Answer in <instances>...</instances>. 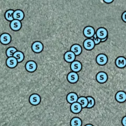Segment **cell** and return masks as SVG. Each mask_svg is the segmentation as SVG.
<instances>
[{
	"label": "cell",
	"mask_w": 126,
	"mask_h": 126,
	"mask_svg": "<svg viewBox=\"0 0 126 126\" xmlns=\"http://www.w3.org/2000/svg\"><path fill=\"white\" fill-rule=\"evenodd\" d=\"M96 35L100 39L106 38L108 35L107 30L104 28H100V29H98V30L96 31Z\"/></svg>",
	"instance_id": "obj_1"
},
{
	"label": "cell",
	"mask_w": 126,
	"mask_h": 126,
	"mask_svg": "<svg viewBox=\"0 0 126 126\" xmlns=\"http://www.w3.org/2000/svg\"><path fill=\"white\" fill-rule=\"evenodd\" d=\"M30 103L33 105H37L40 102V97L37 94H33L29 98Z\"/></svg>",
	"instance_id": "obj_2"
},
{
	"label": "cell",
	"mask_w": 126,
	"mask_h": 126,
	"mask_svg": "<svg viewBox=\"0 0 126 126\" xmlns=\"http://www.w3.org/2000/svg\"><path fill=\"white\" fill-rule=\"evenodd\" d=\"M7 66L11 68H14L17 64V61L14 57H9L6 61Z\"/></svg>",
	"instance_id": "obj_3"
},
{
	"label": "cell",
	"mask_w": 126,
	"mask_h": 126,
	"mask_svg": "<svg viewBox=\"0 0 126 126\" xmlns=\"http://www.w3.org/2000/svg\"><path fill=\"white\" fill-rule=\"evenodd\" d=\"M108 79V76L105 72H99L96 75V80L100 83H105Z\"/></svg>",
	"instance_id": "obj_4"
},
{
	"label": "cell",
	"mask_w": 126,
	"mask_h": 126,
	"mask_svg": "<svg viewBox=\"0 0 126 126\" xmlns=\"http://www.w3.org/2000/svg\"><path fill=\"white\" fill-rule=\"evenodd\" d=\"M116 64L119 68H123L126 66V59L124 57H119L116 61Z\"/></svg>",
	"instance_id": "obj_5"
},
{
	"label": "cell",
	"mask_w": 126,
	"mask_h": 126,
	"mask_svg": "<svg viewBox=\"0 0 126 126\" xmlns=\"http://www.w3.org/2000/svg\"><path fill=\"white\" fill-rule=\"evenodd\" d=\"M96 61L98 64L100 65H104L108 61V58L105 54H99L96 58Z\"/></svg>",
	"instance_id": "obj_6"
},
{
	"label": "cell",
	"mask_w": 126,
	"mask_h": 126,
	"mask_svg": "<svg viewBox=\"0 0 126 126\" xmlns=\"http://www.w3.org/2000/svg\"><path fill=\"white\" fill-rule=\"evenodd\" d=\"M116 99L118 102L123 103L126 100V93L124 92H119L116 94Z\"/></svg>",
	"instance_id": "obj_7"
},
{
	"label": "cell",
	"mask_w": 126,
	"mask_h": 126,
	"mask_svg": "<svg viewBox=\"0 0 126 126\" xmlns=\"http://www.w3.org/2000/svg\"><path fill=\"white\" fill-rule=\"evenodd\" d=\"M83 33L85 36L88 38H91L93 37L94 34V30L92 27H87L83 30Z\"/></svg>",
	"instance_id": "obj_8"
},
{
	"label": "cell",
	"mask_w": 126,
	"mask_h": 126,
	"mask_svg": "<svg viewBox=\"0 0 126 126\" xmlns=\"http://www.w3.org/2000/svg\"><path fill=\"white\" fill-rule=\"evenodd\" d=\"M83 47L86 49L90 50L93 49L94 47V43L93 40L92 39H87L83 43Z\"/></svg>",
	"instance_id": "obj_9"
},
{
	"label": "cell",
	"mask_w": 126,
	"mask_h": 126,
	"mask_svg": "<svg viewBox=\"0 0 126 126\" xmlns=\"http://www.w3.org/2000/svg\"><path fill=\"white\" fill-rule=\"evenodd\" d=\"M25 67H26V69L29 72H33V71H35L36 69H37V64H36V63L33 61H29L26 64Z\"/></svg>",
	"instance_id": "obj_10"
},
{
	"label": "cell",
	"mask_w": 126,
	"mask_h": 126,
	"mask_svg": "<svg viewBox=\"0 0 126 126\" xmlns=\"http://www.w3.org/2000/svg\"><path fill=\"white\" fill-rule=\"evenodd\" d=\"M78 74L76 72H71L67 76V80L70 83H76L78 80Z\"/></svg>",
	"instance_id": "obj_11"
},
{
	"label": "cell",
	"mask_w": 126,
	"mask_h": 126,
	"mask_svg": "<svg viewBox=\"0 0 126 126\" xmlns=\"http://www.w3.org/2000/svg\"><path fill=\"white\" fill-rule=\"evenodd\" d=\"M71 109L72 112H73L74 113L77 114L81 111V110H82V106L79 103H74L71 105Z\"/></svg>",
	"instance_id": "obj_12"
},
{
	"label": "cell",
	"mask_w": 126,
	"mask_h": 126,
	"mask_svg": "<svg viewBox=\"0 0 126 126\" xmlns=\"http://www.w3.org/2000/svg\"><path fill=\"white\" fill-rule=\"evenodd\" d=\"M43 48V46L42 43L39 42H35L32 45V49L35 53H40L42 51Z\"/></svg>",
	"instance_id": "obj_13"
},
{
	"label": "cell",
	"mask_w": 126,
	"mask_h": 126,
	"mask_svg": "<svg viewBox=\"0 0 126 126\" xmlns=\"http://www.w3.org/2000/svg\"><path fill=\"white\" fill-rule=\"evenodd\" d=\"M71 69L74 71V72H79L82 69V64H80V63L79 61H74L72 62V63L71 64Z\"/></svg>",
	"instance_id": "obj_14"
},
{
	"label": "cell",
	"mask_w": 126,
	"mask_h": 126,
	"mask_svg": "<svg viewBox=\"0 0 126 126\" xmlns=\"http://www.w3.org/2000/svg\"><path fill=\"white\" fill-rule=\"evenodd\" d=\"M11 38L10 35L8 33H3V35H1V36L0 37V41L3 44L7 45L11 42Z\"/></svg>",
	"instance_id": "obj_15"
},
{
	"label": "cell",
	"mask_w": 126,
	"mask_h": 126,
	"mask_svg": "<svg viewBox=\"0 0 126 126\" xmlns=\"http://www.w3.org/2000/svg\"><path fill=\"white\" fill-rule=\"evenodd\" d=\"M78 100V96L77 94L75 93H71L67 95V100L70 103H76Z\"/></svg>",
	"instance_id": "obj_16"
},
{
	"label": "cell",
	"mask_w": 126,
	"mask_h": 126,
	"mask_svg": "<svg viewBox=\"0 0 126 126\" xmlns=\"http://www.w3.org/2000/svg\"><path fill=\"white\" fill-rule=\"evenodd\" d=\"M11 28L14 30H18L20 29L21 27V23H20V20H13L11 23Z\"/></svg>",
	"instance_id": "obj_17"
},
{
	"label": "cell",
	"mask_w": 126,
	"mask_h": 126,
	"mask_svg": "<svg viewBox=\"0 0 126 126\" xmlns=\"http://www.w3.org/2000/svg\"><path fill=\"white\" fill-rule=\"evenodd\" d=\"M75 58H76V55H75L74 53L72 51H68L64 55V59L67 62H73V61L74 60Z\"/></svg>",
	"instance_id": "obj_18"
},
{
	"label": "cell",
	"mask_w": 126,
	"mask_h": 126,
	"mask_svg": "<svg viewBox=\"0 0 126 126\" xmlns=\"http://www.w3.org/2000/svg\"><path fill=\"white\" fill-rule=\"evenodd\" d=\"M13 17L14 19L18 20H22L24 18V13L20 10H16L14 12L13 14Z\"/></svg>",
	"instance_id": "obj_19"
},
{
	"label": "cell",
	"mask_w": 126,
	"mask_h": 126,
	"mask_svg": "<svg viewBox=\"0 0 126 126\" xmlns=\"http://www.w3.org/2000/svg\"><path fill=\"white\" fill-rule=\"evenodd\" d=\"M71 51L73 52L75 55H79L82 52V48L79 45H74L71 47Z\"/></svg>",
	"instance_id": "obj_20"
},
{
	"label": "cell",
	"mask_w": 126,
	"mask_h": 126,
	"mask_svg": "<svg viewBox=\"0 0 126 126\" xmlns=\"http://www.w3.org/2000/svg\"><path fill=\"white\" fill-rule=\"evenodd\" d=\"M71 126H82V121L80 118L74 117L71 121Z\"/></svg>",
	"instance_id": "obj_21"
},
{
	"label": "cell",
	"mask_w": 126,
	"mask_h": 126,
	"mask_svg": "<svg viewBox=\"0 0 126 126\" xmlns=\"http://www.w3.org/2000/svg\"><path fill=\"white\" fill-rule=\"evenodd\" d=\"M13 56H14V58L17 59V62H19V63L22 62L23 59H24V54L20 51H16Z\"/></svg>",
	"instance_id": "obj_22"
},
{
	"label": "cell",
	"mask_w": 126,
	"mask_h": 126,
	"mask_svg": "<svg viewBox=\"0 0 126 126\" xmlns=\"http://www.w3.org/2000/svg\"><path fill=\"white\" fill-rule=\"evenodd\" d=\"M79 103H80L82 106V108H85L88 105V100L85 97H80L77 100Z\"/></svg>",
	"instance_id": "obj_23"
},
{
	"label": "cell",
	"mask_w": 126,
	"mask_h": 126,
	"mask_svg": "<svg viewBox=\"0 0 126 126\" xmlns=\"http://www.w3.org/2000/svg\"><path fill=\"white\" fill-rule=\"evenodd\" d=\"M13 14H14V11L13 10H8L5 14L6 19L9 21H13L14 20L13 17Z\"/></svg>",
	"instance_id": "obj_24"
},
{
	"label": "cell",
	"mask_w": 126,
	"mask_h": 126,
	"mask_svg": "<svg viewBox=\"0 0 126 126\" xmlns=\"http://www.w3.org/2000/svg\"><path fill=\"white\" fill-rule=\"evenodd\" d=\"M16 52V49L13 47H11V48H8L6 51V54L8 57H12L14 55V53Z\"/></svg>",
	"instance_id": "obj_25"
},
{
	"label": "cell",
	"mask_w": 126,
	"mask_h": 126,
	"mask_svg": "<svg viewBox=\"0 0 126 126\" xmlns=\"http://www.w3.org/2000/svg\"><path fill=\"white\" fill-rule=\"evenodd\" d=\"M87 100H88V105H87V107L88 108H90L93 107L94 105V100L93 98L92 97H88L87 98Z\"/></svg>",
	"instance_id": "obj_26"
},
{
	"label": "cell",
	"mask_w": 126,
	"mask_h": 126,
	"mask_svg": "<svg viewBox=\"0 0 126 126\" xmlns=\"http://www.w3.org/2000/svg\"><path fill=\"white\" fill-rule=\"evenodd\" d=\"M93 42H94V44H98V43H100V42H101V39L99 38L98 37H97L96 33H94V35H93Z\"/></svg>",
	"instance_id": "obj_27"
},
{
	"label": "cell",
	"mask_w": 126,
	"mask_h": 126,
	"mask_svg": "<svg viewBox=\"0 0 126 126\" xmlns=\"http://www.w3.org/2000/svg\"><path fill=\"white\" fill-rule=\"evenodd\" d=\"M122 20L126 22V12H125V13H123V14H122Z\"/></svg>",
	"instance_id": "obj_28"
},
{
	"label": "cell",
	"mask_w": 126,
	"mask_h": 126,
	"mask_svg": "<svg viewBox=\"0 0 126 126\" xmlns=\"http://www.w3.org/2000/svg\"><path fill=\"white\" fill-rule=\"evenodd\" d=\"M122 124H123L124 126H126V116L122 119Z\"/></svg>",
	"instance_id": "obj_29"
},
{
	"label": "cell",
	"mask_w": 126,
	"mask_h": 126,
	"mask_svg": "<svg viewBox=\"0 0 126 126\" xmlns=\"http://www.w3.org/2000/svg\"><path fill=\"white\" fill-rule=\"evenodd\" d=\"M103 1L107 3H111V2H112V1H113V0H103Z\"/></svg>",
	"instance_id": "obj_30"
},
{
	"label": "cell",
	"mask_w": 126,
	"mask_h": 126,
	"mask_svg": "<svg viewBox=\"0 0 126 126\" xmlns=\"http://www.w3.org/2000/svg\"><path fill=\"white\" fill-rule=\"evenodd\" d=\"M106 38H104V39H101V42H105V41L106 40Z\"/></svg>",
	"instance_id": "obj_31"
},
{
	"label": "cell",
	"mask_w": 126,
	"mask_h": 126,
	"mask_svg": "<svg viewBox=\"0 0 126 126\" xmlns=\"http://www.w3.org/2000/svg\"><path fill=\"white\" fill-rule=\"evenodd\" d=\"M85 126H92V125H91V124H87V125H86Z\"/></svg>",
	"instance_id": "obj_32"
}]
</instances>
